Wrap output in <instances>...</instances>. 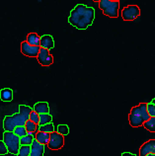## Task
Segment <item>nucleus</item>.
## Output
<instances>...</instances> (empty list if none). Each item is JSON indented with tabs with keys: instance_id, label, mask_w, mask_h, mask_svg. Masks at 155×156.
I'll return each mask as SVG.
<instances>
[{
	"instance_id": "1",
	"label": "nucleus",
	"mask_w": 155,
	"mask_h": 156,
	"mask_svg": "<svg viewBox=\"0 0 155 156\" xmlns=\"http://www.w3.org/2000/svg\"><path fill=\"white\" fill-rule=\"evenodd\" d=\"M95 19V10L92 7L78 4L72 9L68 17V22L79 30H86L92 25Z\"/></svg>"
},
{
	"instance_id": "2",
	"label": "nucleus",
	"mask_w": 155,
	"mask_h": 156,
	"mask_svg": "<svg viewBox=\"0 0 155 156\" xmlns=\"http://www.w3.org/2000/svg\"><path fill=\"white\" fill-rule=\"evenodd\" d=\"M149 118L150 116L147 112V104L140 103L130 110L129 115V122L132 128H138L140 126H143L144 122L149 120Z\"/></svg>"
},
{
	"instance_id": "3",
	"label": "nucleus",
	"mask_w": 155,
	"mask_h": 156,
	"mask_svg": "<svg viewBox=\"0 0 155 156\" xmlns=\"http://www.w3.org/2000/svg\"><path fill=\"white\" fill-rule=\"evenodd\" d=\"M3 141L8 148V151L12 154L17 155L20 147H21V143H20V137L16 135L13 131H4L3 133Z\"/></svg>"
},
{
	"instance_id": "4",
	"label": "nucleus",
	"mask_w": 155,
	"mask_h": 156,
	"mask_svg": "<svg viewBox=\"0 0 155 156\" xmlns=\"http://www.w3.org/2000/svg\"><path fill=\"white\" fill-rule=\"evenodd\" d=\"M99 7L102 9L103 14L110 18H117L119 14L120 3L119 1H111V0H100Z\"/></svg>"
},
{
	"instance_id": "5",
	"label": "nucleus",
	"mask_w": 155,
	"mask_h": 156,
	"mask_svg": "<svg viewBox=\"0 0 155 156\" xmlns=\"http://www.w3.org/2000/svg\"><path fill=\"white\" fill-rule=\"evenodd\" d=\"M64 145V137L58 131H54L51 133L50 141L48 143V147L51 150H58L62 148Z\"/></svg>"
},
{
	"instance_id": "6",
	"label": "nucleus",
	"mask_w": 155,
	"mask_h": 156,
	"mask_svg": "<svg viewBox=\"0 0 155 156\" xmlns=\"http://www.w3.org/2000/svg\"><path fill=\"white\" fill-rule=\"evenodd\" d=\"M140 15L139 7L137 5H129L122 11V17L125 21H132Z\"/></svg>"
},
{
	"instance_id": "7",
	"label": "nucleus",
	"mask_w": 155,
	"mask_h": 156,
	"mask_svg": "<svg viewBox=\"0 0 155 156\" xmlns=\"http://www.w3.org/2000/svg\"><path fill=\"white\" fill-rule=\"evenodd\" d=\"M37 58H38L39 63L43 66H50L54 62V56L50 53V50H47V48H41Z\"/></svg>"
},
{
	"instance_id": "8",
	"label": "nucleus",
	"mask_w": 155,
	"mask_h": 156,
	"mask_svg": "<svg viewBox=\"0 0 155 156\" xmlns=\"http://www.w3.org/2000/svg\"><path fill=\"white\" fill-rule=\"evenodd\" d=\"M41 51V47L31 46L26 41L21 44V52L24 55L29 57H37Z\"/></svg>"
},
{
	"instance_id": "9",
	"label": "nucleus",
	"mask_w": 155,
	"mask_h": 156,
	"mask_svg": "<svg viewBox=\"0 0 155 156\" xmlns=\"http://www.w3.org/2000/svg\"><path fill=\"white\" fill-rule=\"evenodd\" d=\"M155 153V139H150L146 141L140 146L139 155L140 156H147V154Z\"/></svg>"
},
{
	"instance_id": "10",
	"label": "nucleus",
	"mask_w": 155,
	"mask_h": 156,
	"mask_svg": "<svg viewBox=\"0 0 155 156\" xmlns=\"http://www.w3.org/2000/svg\"><path fill=\"white\" fill-rule=\"evenodd\" d=\"M44 145L40 143L35 138L31 145V154L30 156H44Z\"/></svg>"
},
{
	"instance_id": "11",
	"label": "nucleus",
	"mask_w": 155,
	"mask_h": 156,
	"mask_svg": "<svg viewBox=\"0 0 155 156\" xmlns=\"http://www.w3.org/2000/svg\"><path fill=\"white\" fill-rule=\"evenodd\" d=\"M40 47L43 48H47V50H51V48H55V41L54 38L51 35H44L41 37V44Z\"/></svg>"
},
{
	"instance_id": "12",
	"label": "nucleus",
	"mask_w": 155,
	"mask_h": 156,
	"mask_svg": "<svg viewBox=\"0 0 155 156\" xmlns=\"http://www.w3.org/2000/svg\"><path fill=\"white\" fill-rule=\"evenodd\" d=\"M34 111L39 115L41 114H50V107L47 102H39V103L35 104Z\"/></svg>"
},
{
	"instance_id": "13",
	"label": "nucleus",
	"mask_w": 155,
	"mask_h": 156,
	"mask_svg": "<svg viewBox=\"0 0 155 156\" xmlns=\"http://www.w3.org/2000/svg\"><path fill=\"white\" fill-rule=\"evenodd\" d=\"M16 128V125L14 122L13 117L6 116L3 120V129L5 131H14Z\"/></svg>"
},
{
	"instance_id": "14",
	"label": "nucleus",
	"mask_w": 155,
	"mask_h": 156,
	"mask_svg": "<svg viewBox=\"0 0 155 156\" xmlns=\"http://www.w3.org/2000/svg\"><path fill=\"white\" fill-rule=\"evenodd\" d=\"M0 99L3 102H11L13 100V90L10 88H4L0 90Z\"/></svg>"
},
{
	"instance_id": "15",
	"label": "nucleus",
	"mask_w": 155,
	"mask_h": 156,
	"mask_svg": "<svg viewBox=\"0 0 155 156\" xmlns=\"http://www.w3.org/2000/svg\"><path fill=\"white\" fill-rule=\"evenodd\" d=\"M35 138L40 143H42V144L48 145V141H50V138H51V133H44V131H38L37 134H36Z\"/></svg>"
},
{
	"instance_id": "16",
	"label": "nucleus",
	"mask_w": 155,
	"mask_h": 156,
	"mask_svg": "<svg viewBox=\"0 0 155 156\" xmlns=\"http://www.w3.org/2000/svg\"><path fill=\"white\" fill-rule=\"evenodd\" d=\"M26 42L31 44V46H36V47H40L41 44V37L36 34V33H31L27 36V40Z\"/></svg>"
},
{
	"instance_id": "17",
	"label": "nucleus",
	"mask_w": 155,
	"mask_h": 156,
	"mask_svg": "<svg viewBox=\"0 0 155 156\" xmlns=\"http://www.w3.org/2000/svg\"><path fill=\"white\" fill-rule=\"evenodd\" d=\"M33 111H34V109L31 108V107H29V106H26V105H20L19 106V113L21 114L27 121L30 120V116H31Z\"/></svg>"
},
{
	"instance_id": "18",
	"label": "nucleus",
	"mask_w": 155,
	"mask_h": 156,
	"mask_svg": "<svg viewBox=\"0 0 155 156\" xmlns=\"http://www.w3.org/2000/svg\"><path fill=\"white\" fill-rule=\"evenodd\" d=\"M12 117H13V120H14L16 126H25L27 120L20 113H16Z\"/></svg>"
},
{
	"instance_id": "19",
	"label": "nucleus",
	"mask_w": 155,
	"mask_h": 156,
	"mask_svg": "<svg viewBox=\"0 0 155 156\" xmlns=\"http://www.w3.org/2000/svg\"><path fill=\"white\" fill-rule=\"evenodd\" d=\"M35 136L33 135V133H28L25 136L20 138V143H21V145H32Z\"/></svg>"
},
{
	"instance_id": "20",
	"label": "nucleus",
	"mask_w": 155,
	"mask_h": 156,
	"mask_svg": "<svg viewBox=\"0 0 155 156\" xmlns=\"http://www.w3.org/2000/svg\"><path fill=\"white\" fill-rule=\"evenodd\" d=\"M52 122V117L50 114H41L40 115V122L39 126H44L47 124H50Z\"/></svg>"
},
{
	"instance_id": "21",
	"label": "nucleus",
	"mask_w": 155,
	"mask_h": 156,
	"mask_svg": "<svg viewBox=\"0 0 155 156\" xmlns=\"http://www.w3.org/2000/svg\"><path fill=\"white\" fill-rule=\"evenodd\" d=\"M25 128L28 131V133H38L37 130H39L38 128V125L33 122L32 121H27L26 122V125H25Z\"/></svg>"
},
{
	"instance_id": "22",
	"label": "nucleus",
	"mask_w": 155,
	"mask_h": 156,
	"mask_svg": "<svg viewBox=\"0 0 155 156\" xmlns=\"http://www.w3.org/2000/svg\"><path fill=\"white\" fill-rule=\"evenodd\" d=\"M143 126L151 133H155V117H150L149 120L143 124Z\"/></svg>"
},
{
	"instance_id": "23",
	"label": "nucleus",
	"mask_w": 155,
	"mask_h": 156,
	"mask_svg": "<svg viewBox=\"0 0 155 156\" xmlns=\"http://www.w3.org/2000/svg\"><path fill=\"white\" fill-rule=\"evenodd\" d=\"M39 131H44V133H51L55 131V126L52 122L50 124L44 125V126H39Z\"/></svg>"
},
{
	"instance_id": "24",
	"label": "nucleus",
	"mask_w": 155,
	"mask_h": 156,
	"mask_svg": "<svg viewBox=\"0 0 155 156\" xmlns=\"http://www.w3.org/2000/svg\"><path fill=\"white\" fill-rule=\"evenodd\" d=\"M31 154V145H21L18 154L16 156H30Z\"/></svg>"
},
{
	"instance_id": "25",
	"label": "nucleus",
	"mask_w": 155,
	"mask_h": 156,
	"mask_svg": "<svg viewBox=\"0 0 155 156\" xmlns=\"http://www.w3.org/2000/svg\"><path fill=\"white\" fill-rule=\"evenodd\" d=\"M13 133H14L16 135H18V136H19L20 138L23 137V136H25V135L28 134V131H27V129H26L25 126H16Z\"/></svg>"
},
{
	"instance_id": "26",
	"label": "nucleus",
	"mask_w": 155,
	"mask_h": 156,
	"mask_svg": "<svg viewBox=\"0 0 155 156\" xmlns=\"http://www.w3.org/2000/svg\"><path fill=\"white\" fill-rule=\"evenodd\" d=\"M58 133H59L60 134H62L63 136H64V135H67L69 133L68 126H66V125H59L58 126Z\"/></svg>"
},
{
	"instance_id": "27",
	"label": "nucleus",
	"mask_w": 155,
	"mask_h": 156,
	"mask_svg": "<svg viewBox=\"0 0 155 156\" xmlns=\"http://www.w3.org/2000/svg\"><path fill=\"white\" fill-rule=\"evenodd\" d=\"M30 121H32L33 122H35L39 126V122H40V115L38 113H36L35 111H33L31 116H30Z\"/></svg>"
},
{
	"instance_id": "28",
	"label": "nucleus",
	"mask_w": 155,
	"mask_h": 156,
	"mask_svg": "<svg viewBox=\"0 0 155 156\" xmlns=\"http://www.w3.org/2000/svg\"><path fill=\"white\" fill-rule=\"evenodd\" d=\"M8 152H9V151H8V148L5 144V142L3 140H0V155H5Z\"/></svg>"
},
{
	"instance_id": "29",
	"label": "nucleus",
	"mask_w": 155,
	"mask_h": 156,
	"mask_svg": "<svg viewBox=\"0 0 155 156\" xmlns=\"http://www.w3.org/2000/svg\"><path fill=\"white\" fill-rule=\"evenodd\" d=\"M147 112L150 117H155V106L152 103L147 104Z\"/></svg>"
},
{
	"instance_id": "30",
	"label": "nucleus",
	"mask_w": 155,
	"mask_h": 156,
	"mask_svg": "<svg viewBox=\"0 0 155 156\" xmlns=\"http://www.w3.org/2000/svg\"><path fill=\"white\" fill-rule=\"evenodd\" d=\"M122 156H136V155L132 154V153H129V152H124L123 154H122Z\"/></svg>"
},
{
	"instance_id": "31",
	"label": "nucleus",
	"mask_w": 155,
	"mask_h": 156,
	"mask_svg": "<svg viewBox=\"0 0 155 156\" xmlns=\"http://www.w3.org/2000/svg\"><path fill=\"white\" fill-rule=\"evenodd\" d=\"M151 103H152V104H153V105L155 106V98H154V99H153V100L151 101Z\"/></svg>"
},
{
	"instance_id": "32",
	"label": "nucleus",
	"mask_w": 155,
	"mask_h": 156,
	"mask_svg": "<svg viewBox=\"0 0 155 156\" xmlns=\"http://www.w3.org/2000/svg\"><path fill=\"white\" fill-rule=\"evenodd\" d=\"M147 156H155V153H153V154H147Z\"/></svg>"
},
{
	"instance_id": "33",
	"label": "nucleus",
	"mask_w": 155,
	"mask_h": 156,
	"mask_svg": "<svg viewBox=\"0 0 155 156\" xmlns=\"http://www.w3.org/2000/svg\"><path fill=\"white\" fill-rule=\"evenodd\" d=\"M94 2H100V0H94Z\"/></svg>"
},
{
	"instance_id": "34",
	"label": "nucleus",
	"mask_w": 155,
	"mask_h": 156,
	"mask_svg": "<svg viewBox=\"0 0 155 156\" xmlns=\"http://www.w3.org/2000/svg\"><path fill=\"white\" fill-rule=\"evenodd\" d=\"M111 1H120V0H111Z\"/></svg>"
}]
</instances>
